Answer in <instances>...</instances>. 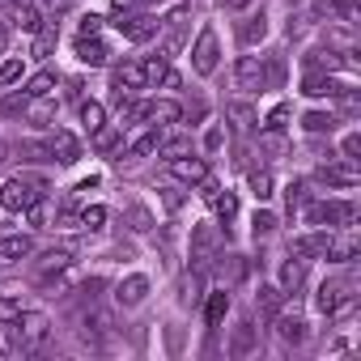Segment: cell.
Here are the masks:
<instances>
[{"label": "cell", "instance_id": "bcb514c9", "mask_svg": "<svg viewBox=\"0 0 361 361\" xmlns=\"http://www.w3.org/2000/svg\"><path fill=\"white\" fill-rule=\"evenodd\" d=\"M102 289H106V281H102V276H90V281L81 285V293H85V298H98Z\"/></svg>", "mask_w": 361, "mask_h": 361}, {"label": "cell", "instance_id": "f6af8a7d", "mask_svg": "<svg viewBox=\"0 0 361 361\" xmlns=\"http://www.w3.org/2000/svg\"><path fill=\"white\" fill-rule=\"evenodd\" d=\"M285 119H289V106H276V111L268 115V128H272V132H281V128H285Z\"/></svg>", "mask_w": 361, "mask_h": 361}, {"label": "cell", "instance_id": "e0dca14e", "mask_svg": "<svg viewBox=\"0 0 361 361\" xmlns=\"http://www.w3.org/2000/svg\"><path fill=\"white\" fill-rule=\"evenodd\" d=\"M340 90H344V85L331 81V77H323V73H306V81H302V94H306V98H323V94L336 98Z\"/></svg>", "mask_w": 361, "mask_h": 361}, {"label": "cell", "instance_id": "681fc988", "mask_svg": "<svg viewBox=\"0 0 361 361\" xmlns=\"http://www.w3.org/2000/svg\"><path fill=\"white\" fill-rule=\"evenodd\" d=\"M9 47V26H5V18H0V51Z\"/></svg>", "mask_w": 361, "mask_h": 361}, {"label": "cell", "instance_id": "816d5d0a", "mask_svg": "<svg viewBox=\"0 0 361 361\" xmlns=\"http://www.w3.org/2000/svg\"><path fill=\"white\" fill-rule=\"evenodd\" d=\"M221 5H230V9H243V5H247V0H221Z\"/></svg>", "mask_w": 361, "mask_h": 361}, {"label": "cell", "instance_id": "9c48e42d", "mask_svg": "<svg viewBox=\"0 0 361 361\" xmlns=\"http://www.w3.org/2000/svg\"><path fill=\"white\" fill-rule=\"evenodd\" d=\"M115 90H119V98L145 90V68H140V60H123V64L115 68Z\"/></svg>", "mask_w": 361, "mask_h": 361}, {"label": "cell", "instance_id": "4dcf8cb0", "mask_svg": "<svg viewBox=\"0 0 361 361\" xmlns=\"http://www.w3.org/2000/svg\"><path fill=\"white\" fill-rule=\"evenodd\" d=\"M81 123H85V132L94 136V132H98V128L106 123V111H102L98 102H81Z\"/></svg>", "mask_w": 361, "mask_h": 361}, {"label": "cell", "instance_id": "484cf974", "mask_svg": "<svg viewBox=\"0 0 361 361\" xmlns=\"http://www.w3.org/2000/svg\"><path fill=\"white\" fill-rule=\"evenodd\" d=\"M353 255H357V238L348 234V238H331V243H327V255H323V259H331V264H348Z\"/></svg>", "mask_w": 361, "mask_h": 361}, {"label": "cell", "instance_id": "52a82bcc", "mask_svg": "<svg viewBox=\"0 0 361 361\" xmlns=\"http://www.w3.org/2000/svg\"><path fill=\"white\" fill-rule=\"evenodd\" d=\"M115 26H119V35H123V39L145 43V39H153V35H157V26H161V22H157L153 13H132V18H119Z\"/></svg>", "mask_w": 361, "mask_h": 361}, {"label": "cell", "instance_id": "1f68e13d", "mask_svg": "<svg viewBox=\"0 0 361 361\" xmlns=\"http://www.w3.org/2000/svg\"><path fill=\"white\" fill-rule=\"evenodd\" d=\"M153 149H161V132H157V128H153V132H145V136H136L128 153H132V157H145V153H153Z\"/></svg>", "mask_w": 361, "mask_h": 361}, {"label": "cell", "instance_id": "8fae6325", "mask_svg": "<svg viewBox=\"0 0 361 361\" xmlns=\"http://www.w3.org/2000/svg\"><path fill=\"white\" fill-rule=\"evenodd\" d=\"M145 298H149V276H140V272L128 276V281L115 289V302H119V306H140Z\"/></svg>", "mask_w": 361, "mask_h": 361}, {"label": "cell", "instance_id": "44dd1931", "mask_svg": "<svg viewBox=\"0 0 361 361\" xmlns=\"http://www.w3.org/2000/svg\"><path fill=\"white\" fill-rule=\"evenodd\" d=\"M226 314H230V293L226 289H217V293H209V306H204V323L217 331L221 323H226Z\"/></svg>", "mask_w": 361, "mask_h": 361}, {"label": "cell", "instance_id": "cb8c5ba5", "mask_svg": "<svg viewBox=\"0 0 361 361\" xmlns=\"http://www.w3.org/2000/svg\"><path fill=\"white\" fill-rule=\"evenodd\" d=\"M306 281V259H285L281 264V293H293Z\"/></svg>", "mask_w": 361, "mask_h": 361}, {"label": "cell", "instance_id": "7c38bea8", "mask_svg": "<svg viewBox=\"0 0 361 361\" xmlns=\"http://www.w3.org/2000/svg\"><path fill=\"white\" fill-rule=\"evenodd\" d=\"M319 183H327V188H353L357 183V161H344V166H323L319 170Z\"/></svg>", "mask_w": 361, "mask_h": 361}, {"label": "cell", "instance_id": "277c9868", "mask_svg": "<svg viewBox=\"0 0 361 361\" xmlns=\"http://www.w3.org/2000/svg\"><path fill=\"white\" fill-rule=\"evenodd\" d=\"M217 30L213 26H204L200 30V39H196V47H192V68L200 73V77H213L217 73Z\"/></svg>", "mask_w": 361, "mask_h": 361}, {"label": "cell", "instance_id": "f907efd6", "mask_svg": "<svg viewBox=\"0 0 361 361\" xmlns=\"http://www.w3.org/2000/svg\"><path fill=\"white\" fill-rule=\"evenodd\" d=\"M111 5H115V9L123 13V9H132V5H136V0H111Z\"/></svg>", "mask_w": 361, "mask_h": 361}, {"label": "cell", "instance_id": "83f0119b", "mask_svg": "<svg viewBox=\"0 0 361 361\" xmlns=\"http://www.w3.org/2000/svg\"><path fill=\"white\" fill-rule=\"evenodd\" d=\"M51 85H56V73H47V68H43V73H35V77L26 81V98H30V102H35V98H47V94H51Z\"/></svg>", "mask_w": 361, "mask_h": 361}, {"label": "cell", "instance_id": "603a6c76", "mask_svg": "<svg viewBox=\"0 0 361 361\" xmlns=\"http://www.w3.org/2000/svg\"><path fill=\"white\" fill-rule=\"evenodd\" d=\"M68 268H73V251H56V247H51V251H43V259H39V276H51V272L60 276V272H68Z\"/></svg>", "mask_w": 361, "mask_h": 361}, {"label": "cell", "instance_id": "5bb4252c", "mask_svg": "<svg viewBox=\"0 0 361 361\" xmlns=\"http://www.w3.org/2000/svg\"><path fill=\"white\" fill-rule=\"evenodd\" d=\"M51 157H56L60 166H73V161L81 157V145H77V136H73V132H56V136H51Z\"/></svg>", "mask_w": 361, "mask_h": 361}, {"label": "cell", "instance_id": "6da1fadb", "mask_svg": "<svg viewBox=\"0 0 361 361\" xmlns=\"http://www.w3.org/2000/svg\"><path fill=\"white\" fill-rule=\"evenodd\" d=\"M39 200H43V183H39V178H30V174L9 178V183L0 188V209H9V213H26Z\"/></svg>", "mask_w": 361, "mask_h": 361}, {"label": "cell", "instance_id": "8d00e7d4", "mask_svg": "<svg viewBox=\"0 0 361 361\" xmlns=\"http://www.w3.org/2000/svg\"><path fill=\"white\" fill-rule=\"evenodd\" d=\"M213 209H217V213H221L226 221H234V213H238V200H234V192H226V196L217 192V200H213Z\"/></svg>", "mask_w": 361, "mask_h": 361}, {"label": "cell", "instance_id": "60d3db41", "mask_svg": "<svg viewBox=\"0 0 361 361\" xmlns=\"http://www.w3.org/2000/svg\"><path fill=\"white\" fill-rule=\"evenodd\" d=\"M22 77V60H9V64H0V85H13Z\"/></svg>", "mask_w": 361, "mask_h": 361}, {"label": "cell", "instance_id": "f35d334b", "mask_svg": "<svg viewBox=\"0 0 361 361\" xmlns=\"http://www.w3.org/2000/svg\"><path fill=\"white\" fill-rule=\"evenodd\" d=\"M357 153H361V136H357V132H348V136H344V145H340V157H344V161H357Z\"/></svg>", "mask_w": 361, "mask_h": 361}, {"label": "cell", "instance_id": "ffe728a7", "mask_svg": "<svg viewBox=\"0 0 361 361\" xmlns=\"http://www.w3.org/2000/svg\"><path fill=\"white\" fill-rule=\"evenodd\" d=\"M35 251L30 234H0V259H26Z\"/></svg>", "mask_w": 361, "mask_h": 361}, {"label": "cell", "instance_id": "836d02e7", "mask_svg": "<svg viewBox=\"0 0 361 361\" xmlns=\"http://www.w3.org/2000/svg\"><path fill=\"white\" fill-rule=\"evenodd\" d=\"M128 221H132V230H153V213L145 209V204H128Z\"/></svg>", "mask_w": 361, "mask_h": 361}, {"label": "cell", "instance_id": "c3c4849f", "mask_svg": "<svg viewBox=\"0 0 361 361\" xmlns=\"http://www.w3.org/2000/svg\"><path fill=\"white\" fill-rule=\"evenodd\" d=\"M183 115H188V119H204V102H188Z\"/></svg>", "mask_w": 361, "mask_h": 361}, {"label": "cell", "instance_id": "30bf717a", "mask_svg": "<svg viewBox=\"0 0 361 361\" xmlns=\"http://www.w3.org/2000/svg\"><path fill=\"white\" fill-rule=\"evenodd\" d=\"M344 302H353L348 285H340V281H331V285L323 281V285H319V298H314V306H319L323 314H336V310H340Z\"/></svg>", "mask_w": 361, "mask_h": 361}, {"label": "cell", "instance_id": "ab89813d", "mask_svg": "<svg viewBox=\"0 0 361 361\" xmlns=\"http://www.w3.org/2000/svg\"><path fill=\"white\" fill-rule=\"evenodd\" d=\"M102 221H106V209H98V204L81 213V226H85V230H102Z\"/></svg>", "mask_w": 361, "mask_h": 361}, {"label": "cell", "instance_id": "d590c367", "mask_svg": "<svg viewBox=\"0 0 361 361\" xmlns=\"http://www.w3.org/2000/svg\"><path fill=\"white\" fill-rule=\"evenodd\" d=\"M251 192H255L259 200L272 196V174H268V170H251Z\"/></svg>", "mask_w": 361, "mask_h": 361}, {"label": "cell", "instance_id": "d6986e66", "mask_svg": "<svg viewBox=\"0 0 361 361\" xmlns=\"http://www.w3.org/2000/svg\"><path fill=\"white\" fill-rule=\"evenodd\" d=\"M247 353H255V323L251 319H243L230 336V357H247Z\"/></svg>", "mask_w": 361, "mask_h": 361}, {"label": "cell", "instance_id": "b9f144b4", "mask_svg": "<svg viewBox=\"0 0 361 361\" xmlns=\"http://www.w3.org/2000/svg\"><path fill=\"white\" fill-rule=\"evenodd\" d=\"M276 230V217L272 213H255V238H264V234H272Z\"/></svg>", "mask_w": 361, "mask_h": 361}, {"label": "cell", "instance_id": "f546056e", "mask_svg": "<svg viewBox=\"0 0 361 361\" xmlns=\"http://www.w3.org/2000/svg\"><path fill=\"white\" fill-rule=\"evenodd\" d=\"M30 111V98H26V90L22 94H9L5 102H0V115H5V119H22Z\"/></svg>", "mask_w": 361, "mask_h": 361}, {"label": "cell", "instance_id": "ac0fdd59", "mask_svg": "<svg viewBox=\"0 0 361 361\" xmlns=\"http://www.w3.org/2000/svg\"><path fill=\"white\" fill-rule=\"evenodd\" d=\"M226 119L234 123V132H251L259 123V115H255L251 102H226Z\"/></svg>", "mask_w": 361, "mask_h": 361}, {"label": "cell", "instance_id": "74e56055", "mask_svg": "<svg viewBox=\"0 0 361 361\" xmlns=\"http://www.w3.org/2000/svg\"><path fill=\"white\" fill-rule=\"evenodd\" d=\"M18 314H22L18 298H0V323H18Z\"/></svg>", "mask_w": 361, "mask_h": 361}, {"label": "cell", "instance_id": "e575fe53", "mask_svg": "<svg viewBox=\"0 0 361 361\" xmlns=\"http://www.w3.org/2000/svg\"><path fill=\"white\" fill-rule=\"evenodd\" d=\"M18 22H22V30H30V35H39V30H43V13H39L35 5H22Z\"/></svg>", "mask_w": 361, "mask_h": 361}, {"label": "cell", "instance_id": "d4e9b609", "mask_svg": "<svg viewBox=\"0 0 361 361\" xmlns=\"http://www.w3.org/2000/svg\"><path fill=\"white\" fill-rule=\"evenodd\" d=\"M18 157L22 161H56L51 157V140H22L18 145Z\"/></svg>", "mask_w": 361, "mask_h": 361}, {"label": "cell", "instance_id": "ba28073f", "mask_svg": "<svg viewBox=\"0 0 361 361\" xmlns=\"http://www.w3.org/2000/svg\"><path fill=\"white\" fill-rule=\"evenodd\" d=\"M106 43L98 39V35H77V60L81 64H90V68H102L106 64Z\"/></svg>", "mask_w": 361, "mask_h": 361}, {"label": "cell", "instance_id": "8992f818", "mask_svg": "<svg viewBox=\"0 0 361 361\" xmlns=\"http://www.w3.org/2000/svg\"><path fill=\"white\" fill-rule=\"evenodd\" d=\"M170 174L178 183H204L209 178V161L204 157H188V153H174L170 157Z\"/></svg>", "mask_w": 361, "mask_h": 361}, {"label": "cell", "instance_id": "7402d4cb", "mask_svg": "<svg viewBox=\"0 0 361 361\" xmlns=\"http://www.w3.org/2000/svg\"><path fill=\"white\" fill-rule=\"evenodd\" d=\"M336 123H340V119H336L331 111H306V115H302V128H306L310 136H323V132L331 136V132H336Z\"/></svg>", "mask_w": 361, "mask_h": 361}, {"label": "cell", "instance_id": "ee69618b", "mask_svg": "<svg viewBox=\"0 0 361 361\" xmlns=\"http://www.w3.org/2000/svg\"><path fill=\"white\" fill-rule=\"evenodd\" d=\"M77 30H81V35H98V30H102V18H98V13H85Z\"/></svg>", "mask_w": 361, "mask_h": 361}, {"label": "cell", "instance_id": "4fadbf2b", "mask_svg": "<svg viewBox=\"0 0 361 361\" xmlns=\"http://www.w3.org/2000/svg\"><path fill=\"white\" fill-rule=\"evenodd\" d=\"M327 243H331V230H319V234H302V238H293V255H302V259L327 255Z\"/></svg>", "mask_w": 361, "mask_h": 361}, {"label": "cell", "instance_id": "d6a6232c", "mask_svg": "<svg viewBox=\"0 0 361 361\" xmlns=\"http://www.w3.org/2000/svg\"><path fill=\"white\" fill-rule=\"evenodd\" d=\"M140 68H145V85H153L166 77V56H149V60H140Z\"/></svg>", "mask_w": 361, "mask_h": 361}, {"label": "cell", "instance_id": "7a4b0ae2", "mask_svg": "<svg viewBox=\"0 0 361 361\" xmlns=\"http://www.w3.org/2000/svg\"><path fill=\"white\" fill-rule=\"evenodd\" d=\"M306 221L331 230V226H348V221H357V209H353L348 200H314V204H306Z\"/></svg>", "mask_w": 361, "mask_h": 361}, {"label": "cell", "instance_id": "4316f807", "mask_svg": "<svg viewBox=\"0 0 361 361\" xmlns=\"http://www.w3.org/2000/svg\"><path fill=\"white\" fill-rule=\"evenodd\" d=\"M281 298H285V293H281L276 285H259V293H255V306H259L268 319H276V310H281Z\"/></svg>", "mask_w": 361, "mask_h": 361}, {"label": "cell", "instance_id": "7dc6e473", "mask_svg": "<svg viewBox=\"0 0 361 361\" xmlns=\"http://www.w3.org/2000/svg\"><path fill=\"white\" fill-rule=\"evenodd\" d=\"M221 140H226V136H221V128H209V132H204V149H209V153H213V149H221Z\"/></svg>", "mask_w": 361, "mask_h": 361}, {"label": "cell", "instance_id": "7bdbcfd3", "mask_svg": "<svg viewBox=\"0 0 361 361\" xmlns=\"http://www.w3.org/2000/svg\"><path fill=\"white\" fill-rule=\"evenodd\" d=\"M285 200H289V213L306 200V183H289V192H285Z\"/></svg>", "mask_w": 361, "mask_h": 361}, {"label": "cell", "instance_id": "9a60e30c", "mask_svg": "<svg viewBox=\"0 0 361 361\" xmlns=\"http://www.w3.org/2000/svg\"><path fill=\"white\" fill-rule=\"evenodd\" d=\"M145 119H153V128H166V123H178V119H183V106H178V102H149L145 106Z\"/></svg>", "mask_w": 361, "mask_h": 361}, {"label": "cell", "instance_id": "3957f363", "mask_svg": "<svg viewBox=\"0 0 361 361\" xmlns=\"http://www.w3.org/2000/svg\"><path fill=\"white\" fill-rule=\"evenodd\" d=\"M47 331H51V323L43 319V314H18V327H13V344L22 348V353H30V348H39L43 340H47Z\"/></svg>", "mask_w": 361, "mask_h": 361}, {"label": "cell", "instance_id": "2e32d148", "mask_svg": "<svg viewBox=\"0 0 361 361\" xmlns=\"http://www.w3.org/2000/svg\"><path fill=\"white\" fill-rule=\"evenodd\" d=\"M264 35H268V18H264V9L251 13V18H243V26H238V43H243V47H255Z\"/></svg>", "mask_w": 361, "mask_h": 361}, {"label": "cell", "instance_id": "f1b7e54d", "mask_svg": "<svg viewBox=\"0 0 361 361\" xmlns=\"http://www.w3.org/2000/svg\"><path fill=\"white\" fill-rule=\"evenodd\" d=\"M276 336H281L285 344H302V340H306V323H302V319H281V323H276Z\"/></svg>", "mask_w": 361, "mask_h": 361}, {"label": "cell", "instance_id": "5b68a950", "mask_svg": "<svg viewBox=\"0 0 361 361\" xmlns=\"http://www.w3.org/2000/svg\"><path fill=\"white\" fill-rule=\"evenodd\" d=\"M234 81H238V90H247V94H259V90H268L264 60H259V56H243V60L234 64Z\"/></svg>", "mask_w": 361, "mask_h": 361}]
</instances>
